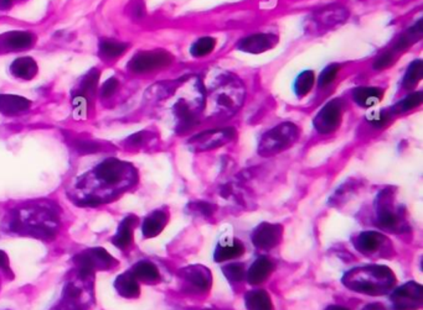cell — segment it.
<instances>
[{
	"label": "cell",
	"mask_w": 423,
	"mask_h": 310,
	"mask_svg": "<svg viewBox=\"0 0 423 310\" xmlns=\"http://www.w3.org/2000/svg\"><path fill=\"white\" fill-rule=\"evenodd\" d=\"M74 262L77 266L79 278L86 280L94 270H109L116 263V260L104 248H96L79 253L75 257Z\"/></svg>",
	"instance_id": "cell-2"
},
{
	"label": "cell",
	"mask_w": 423,
	"mask_h": 310,
	"mask_svg": "<svg viewBox=\"0 0 423 310\" xmlns=\"http://www.w3.org/2000/svg\"><path fill=\"white\" fill-rule=\"evenodd\" d=\"M341 114H343V104L339 99H335L325 104V107L315 117L314 125L317 130L322 134H328L334 131L341 122Z\"/></svg>",
	"instance_id": "cell-7"
},
{
	"label": "cell",
	"mask_w": 423,
	"mask_h": 310,
	"mask_svg": "<svg viewBox=\"0 0 423 310\" xmlns=\"http://www.w3.org/2000/svg\"><path fill=\"white\" fill-rule=\"evenodd\" d=\"M162 224V217H160V215H152V217H149V218L144 222V225H143V234H144L147 238L155 236V235L160 231Z\"/></svg>",
	"instance_id": "cell-23"
},
{
	"label": "cell",
	"mask_w": 423,
	"mask_h": 310,
	"mask_svg": "<svg viewBox=\"0 0 423 310\" xmlns=\"http://www.w3.org/2000/svg\"><path fill=\"white\" fill-rule=\"evenodd\" d=\"M99 71L94 68L81 79L79 87L75 91L72 97L75 117L79 119L86 117L89 110V97L92 98L94 96L99 84Z\"/></svg>",
	"instance_id": "cell-3"
},
{
	"label": "cell",
	"mask_w": 423,
	"mask_h": 310,
	"mask_svg": "<svg viewBox=\"0 0 423 310\" xmlns=\"http://www.w3.org/2000/svg\"><path fill=\"white\" fill-rule=\"evenodd\" d=\"M276 44V36L270 34L251 35L241 40L238 49L250 54H261L263 51L271 49Z\"/></svg>",
	"instance_id": "cell-9"
},
{
	"label": "cell",
	"mask_w": 423,
	"mask_h": 310,
	"mask_svg": "<svg viewBox=\"0 0 423 310\" xmlns=\"http://www.w3.org/2000/svg\"><path fill=\"white\" fill-rule=\"evenodd\" d=\"M119 83L117 78H109L106 82L102 84V87L99 89V96L107 99V98L114 97V93L117 92L119 89Z\"/></svg>",
	"instance_id": "cell-25"
},
{
	"label": "cell",
	"mask_w": 423,
	"mask_h": 310,
	"mask_svg": "<svg viewBox=\"0 0 423 310\" xmlns=\"http://www.w3.org/2000/svg\"><path fill=\"white\" fill-rule=\"evenodd\" d=\"M14 0H0V10H9L13 6Z\"/></svg>",
	"instance_id": "cell-29"
},
{
	"label": "cell",
	"mask_w": 423,
	"mask_h": 310,
	"mask_svg": "<svg viewBox=\"0 0 423 310\" xmlns=\"http://www.w3.org/2000/svg\"><path fill=\"white\" fill-rule=\"evenodd\" d=\"M172 57L170 54L163 51H143L136 54L128 63L129 71L134 73H148L157 71L160 68L167 67L172 63Z\"/></svg>",
	"instance_id": "cell-4"
},
{
	"label": "cell",
	"mask_w": 423,
	"mask_h": 310,
	"mask_svg": "<svg viewBox=\"0 0 423 310\" xmlns=\"http://www.w3.org/2000/svg\"><path fill=\"white\" fill-rule=\"evenodd\" d=\"M134 276L143 281H154L158 278V272L150 263H138L134 268Z\"/></svg>",
	"instance_id": "cell-22"
},
{
	"label": "cell",
	"mask_w": 423,
	"mask_h": 310,
	"mask_svg": "<svg viewBox=\"0 0 423 310\" xmlns=\"http://www.w3.org/2000/svg\"><path fill=\"white\" fill-rule=\"evenodd\" d=\"M127 49H128V45L127 44L111 41V40H104L99 44V57L106 62L114 61V59H119V56H122L127 51Z\"/></svg>",
	"instance_id": "cell-14"
},
{
	"label": "cell",
	"mask_w": 423,
	"mask_h": 310,
	"mask_svg": "<svg viewBox=\"0 0 423 310\" xmlns=\"http://www.w3.org/2000/svg\"><path fill=\"white\" fill-rule=\"evenodd\" d=\"M245 99V87L234 76H219L209 88L204 107L209 115H231L236 113Z\"/></svg>",
	"instance_id": "cell-1"
},
{
	"label": "cell",
	"mask_w": 423,
	"mask_h": 310,
	"mask_svg": "<svg viewBox=\"0 0 423 310\" xmlns=\"http://www.w3.org/2000/svg\"><path fill=\"white\" fill-rule=\"evenodd\" d=\"M423 94L422 92L414 93L410 94L409 97L405 98L401 102L397 103L394 107L395 113H405L409 112L414 108L419 107L422 103Z\"/></svg>",
	"instance_id": "cell-21"
},
{
	"label": "cell",
	"mask_w": 423,
	"mask_h": 310,
	"mask_svg": "<svg viewBox=\"0 0 423 310\" xmlns=\"http://www.w3.org/2000/svg\"><path fill=\"white\" fill-rule=\"evenodd\" d=\"M339 71V66L338 64H330L328 67L325 68L323 72L320 73L319 76V87H326L329 86L330 83L334 81L336 78Z\"/></svg>",
	"instance_id": "cell-24"
},
{
	"label": "cell",
	"mask_w": 423,
	"mask_h": 310,
	"mask_svg": "<svg viewBox=\"0 0 423 310\" xmlns=\"http://www.w3.org/2000/svg\"><path fill=\"white\" fill-rule=\"evenodd\" d=\"M36 42V36L29 31H9L0 35V54L29 50Z\"/></svg>",
	"instance_id": "cell-6"
},
{
	"label": "cell",
	"mask_w": 423,
	"mask_h": 310,
	"mask_svg": "<svg viewBox=\"0 0 423 310\" xmlns=\"http://www.w3.org/2000/svg\"><path fill=\"white\" fill-rule=\"evenodd\" d=\"M38 63L35 62L34 59H31L29 56L25 57H19L15 59L14 62L11 63L10 66V73L18 79L21 81H31L36 77L38 74Z\"/></svg>",
	"instance_id": "cell-11"
},
{
	"label": "cell",
	"mask_w": 423,
	"mask_h": 310,
	"mask_svg": "<svg viewBox=\"0 0 423 310\" xmlns=\"http://www.w3.org/2000/svg\"><path fill=\"white\" fill-rule=\"evenodd\" d=\"M65 298L70 302H76L79 299V296H81V291H79V288L77 286H75V285H67L66 288H65L64 291Z\"/></svg>",
	"instance_id": "cell-27"
},
{
	"label": "cell",
	"mask_w": 423,
	"mask_h": 310,
	"mask_svg": "<svg viewBox=\"0 0 423 310\" xmlns=\"http://www.w3.org/2000/svg\"><path fill=\"white\" fill-rule=\"evenodd\" d=\"M0 271L4 272L5 276L13 278V271L10 268L9 258L4 251L0 250Z\"/></svg>",
	"instance_id": "cell-28"
},
{
	"label": "cell",
	"mask_w": 423,
	"mask_h": 310,
	"mask_svg": "<svg viewBox=\"0 0 423 310\" xmlns=\"http://www.w3.org/2000/svg\"><path fill=\"white\" fill-rule=\"evenodd\" d=\"M346 18H348V13L344 8H328L317 14V20L320 24L326 25V26H335L345 21Z\"/></svg>",
	"instance_id": "cell-16"
},
{
	"label": "cell",
	"mask_w": 423,
	"mask_h": 310,
	"mask_svg": "<svg viewBox=\"0 0 423 310\" xmlns=\"http://www.w3.org/2000/svg\"><path fill=\"white\" fill-rule=\"evenodd\" d=\"M216 41L212 38H202L197 40L195 44L192 45V56L195 57H204L209 54H211L214 49H215Z\"/></svg>",
	"instance_id": "cell-19"
},
{
	"label": "cell",
	"mask_w": 423,
	"mask_h": 310,
	"mask_svg": "<svg viewBox=\"0 0 423 310\" xmlns=\"http://www.w3.org/2000/svg\"><path fill=\"white\" fill-rule=\"evenodd\" d=\"M395 59V52H391V51H388V52H385V54H381L379 56L376 61L374 63V68L375 69H384V68H388L389 66L392 64Z\"/></svg>",
	"instance_id": "cell-26"
},
{
	"label": "cell",
	"mask_w": 423,
	"mask_h": 310,
	"mask_svg": "<svg viewBox=\"0 0 423 310\" xmlns=\"http://www.w3.org/2000/svg\"><path fill=\"white\" fill-rule=\"evenodd\" d=\"M134 223H136V218H133V217L124 219L123 222L119 225V231L112 239L114 245H116L119 248H122V250L128 248L131 243H132V238H133Z\"/></svg>",
	"instance_id": "cell-13"
},
{
	"label": "cell",
	"mask_w": 423,
	"mask_h": 310,
	"mask_svg": "<svg viewBox=\"0 0 423 310\" xmlns=\"http://www.w3.org/2000/svg\"><path fill=\"white\" fill-rule=\"evenodd\" d=\"M315 76L312 71H304L300 73L295 82V92L298 97L307 96L314 86Z\"/></svg>",
	"instance_id": "cell-17"
},
{
	"label": "cell",
	"mask_w": 423,
	"mask_h": 310,
	"mask_svg": "<svg viewBox=\"0 0 423 310\" xmlns=\"http://www.w3.org/2000/svg\"><path fill=\"white\" fill-rule=\"evenodd\" d=\"M31 107V102L26 98L15 94H0V113L6 117H14L24 113Z\"/></svg>",
	"instance_id": "cell-10"
},
{
	"label": "cell",
	"mask_w": 423,
	"mask_h": 310,
	"mask_svg": "<svg viewBox=\"0 0 423 310\" xmlns=\"http://www.w3.org/2000/svg\"><path fill=\"white\" fill-rule=\"evenodd\" d=\"M114 287L122 297H126V298L138 297V283L131 273H124L122 276H119L114 282Z\"/></svg>",
	"instance_id": "cell-15"
},
{
	"label": "cell",
	"mask_w": 423,
	"mask_h": 310,
	"mask_svg": "<svg viewBox=\"0 0 423 310\" xmlns=\"http://www.w3.org/2000/svg\"><path fill=\"white\" fill-rule=\"evenodd\" d=\"M384 96V91L381 88L360 87L353 93L355 103L363 108L375 107Z\"/></svg>",
	"instance_id": "cell-12"
},
{
	"label": "cell",
	"mask_w": 423,
	"mask_h": 310,
	"mask_svg": "<svg viewBox=\"0 0 423 310\" xmlns=\"http://www.w3.org/2000/svg\"><path fill=\"white\" fill-rule=\"evenodd\" d=\"M297 135V129L292 124H283L270 131L263 141V147L266 150H277L290 144Z\"/></svg>",
	"instance_id": "cell-8"
},
{
	"label": "cell",
	"mask_w": 423,
	"mask_h": 310,
	"mask_svg": "<svg viewBox=\"0 0 423 310\" xmlns=\"http://www.w3.org/2000/svg\"><path fill=\"white\" fill-rule=\"evenodd\" d=\"M19 1H23V0H19Z\"/></svg>",
	"instance_id": "cell-30"
},
{
	"label": "cell",
	"mask_w": 423,
	"mask_h": 310,
	"mask_svg": "<svg viewBox=\"0 0 423 310\" xmlns=\"http://www.w3.org/2000/svg\"><path fill=\"white\" fill-rule=\"evenodd\" d=\"M71 145L81 155L94 154V152H99V151H102L104 149V146L99 144V142H96V141L84 140V139H76V140L71 142Z\"/></svg>",
	"instance_id": "cell-20"
},
{
	"label": "cell",
	"mask_w": 423,
	"mask_h": 310,
	"mask_svg": "<svg viewBox=\"0 0 423 310\" xmlns=\"http://www.w3.org/2000/svg\"><path fill=\"white\" fill-rule=\"evenodd\" d=\"M128 165L116 159H109L99 163L94 171V176L106 185H116L128 173Z\"/></svg>",
	"instance_id": "cell-5"
},
{
	"label": "cell",
	"mask_w": 423,
	"mask_h": 310,
	"mask_svg": "<svg viewBox=\"0 0 423 310\" xmlns=\"http://www.w3.org/2000/svg\"><path fill=\"white\" fill-rule=\"evenodd\" d=\"M423 77V63L421 59H417L410 64L404 77V86L406 89L414 87Z\"/></svg>",
	"instance_id": "cell-18"
}]
</instances>
